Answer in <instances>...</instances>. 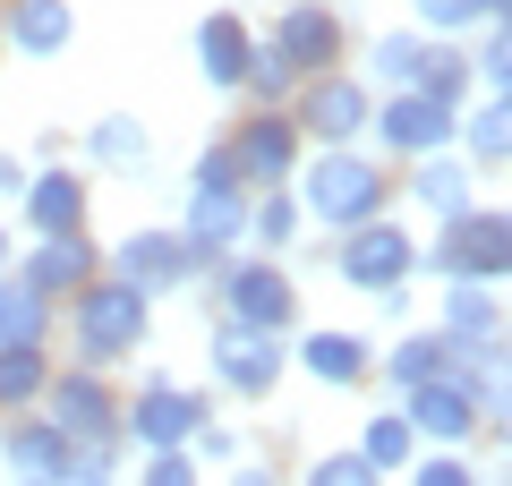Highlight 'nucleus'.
Masks as SVG:
<instances>
[{
	"instance_id": "a878e982",
	"label": "nucleus",
	"mask_w": 512,
	"mask_h": 486,
	"mask_svg": "<svg viewBox=\"0 0 512 486\" xmlns=\"http://www.w3.org/2000/svg\"><path fill=\"white\" fill-rule=\"evenodd\" d=\"M299 239H308L299 197H291V188H256V197H248V248L256 256H291Z\"/></svg>"
},
{
	"instance_id": "9d476101",
	"label": "nucleus",
	"mask_w": 512,
	"mask_h": 486,
	"mask_svg": "<svg viewBox=\"0 0 512 486\" xmlns=\"http://www.w3.org/2000/svg\"><path fill=\"white\" fill-rule=\"evenodd\" d=\"M402 418H410V435L419 444H453V452H470L478 444V427H487V410H478V384L461 376H427V384H410L402 393Z\"/></svg>"
},
{
	"instance_id": "72a5a7b5",
	"label": "nucleus",
	"mask_w": 512,
	"mask_h": 486,
	"mask_svg": "<svg viewBox=\"0 0 512 486\" xmlns=\"http://www.w3.org/2000/svg\"><path fill=\"white\" fill-rule=\"evenodd\" d=\"M239 94H248L256 111H282V103L299 94V69H291L282 52H265V43H256V60H248V77H239Z\"/></svg>"
},
{
	"instance_id": "f3484780",
	"label": "nucleus",
	"mask_w": 512,
	"mask_h": 486,
	"mask_svg": "<svg viewBox=\"0 0 512 486\" xmlns=\"http://www.w3.org/2000/svg\"><path fill=\"white\" fill-rule=\"evenodd\" d=\"M60 461H69V435L52 427L43 410H9L0 418V478H18V486H52Z\"/></svg>"
},
{
	"instance_id": "2f4dec72",
	"label": "nucleus",
	"mask_w": 512,
	"mask_h": 486,
	"mask_svg": "<svg viewBox=\"0 0 512 486\" xmlns=\"http://www.w3.org/2000/svg\"><path fill=\"white\" fill-rule=\"evenodd\" d=\"M419 94H436L444 111H461L478 94V77H470V52H461V43H436L427 35V60H419Z\"/></svg>"
},
{
	"instance_id": "6e6552de",
	"label": "nucleus",
	"mask_w": 512,
	"mask_h": 486,
	"mask_svg": "<svg viewBox=\"0 0 512 486\" xmlns=\"http://www.w3.org/2000/svg\"><path fill=\"white\" fill-rule=\"evenodd\" d=\"M205 418H214V393H188V384H171V376H146L137 393L120 401V444L171 452V444H188Z\"/></svg>"
},
{
	"instance_id": "423d86ee",
	"label": "nucleus",
	"mask_w": 512,
	"mask_h": 486,
	"mask_svg": "<svg viewBox=\"0 0 512 486\" xmlns=\"http://www.w3.org/2000/svg\"><path fill=\"white\" fill-rule=\"evenodd\" d=\"M333 282L350 290H393V282H419V239H410V222L376 214V222H350V231H333Z\"/></svg>"
},
{
	"instance_id": "f704fd0d",
	"label": "nucleus",
	"mask_w": 512,
	"mask_h": 486,
	"mask_svg": "<svg viewBox=\"0 0 512 486\" xmlns=\"http://www.w3.org/2000/svg\"><path fill=\"white\" fill-rule=\"evenodd\" d=\"M410 26L436 35V43H461V35L487 26V9H478V0H410Z\"/></svg>"
},
{
	"instance_id": "0eeeda50",
	"label": "nucleus",
	"mask_w": 512,
	"mask_h": 486,
	"mask_svg": "<svg viewBox=\"0 0 512 486\" xmlns=\"http://www.w3.org/2000/svg\"><path fill=\"white\" fill-rule=\"evenodd\" d=\"M282 111H291L299 145H359L367 137V111H376V86L350 77V69H316V77H299V94Z\"/></svg>"
},
{
	"instance_id": "9b49d317",
	"label": "nucleus",
	"mask_w": 512,
	"mask_h": 486,
	"mask_svg": "<svg viewBox=\"0 0 512 486\" xmlns=\"http://www.w3.org/2000/svg\"><path fill=\"white\" fill-rule=\"evenodd\" d=\"M103 273H120V282H137L146 299H163V290H188L205 265H197V248H188L171 222H137V231L111 248V265H103Z\"/></svg>"
},
{
	"instance_id": "1a4fd4ad",
	"label": "nucleus",
	"mask_w": 512,
	"mask_h": 486,
	"mask_svg": "<svg viewBox=\"0 0 512 486\" xmlns=\"http://www.w3.org/2000/svg\"><path fill=\"white\" fill-rule=\"evenodd\" d=\"M453 120L461 111H444L436 94L393 86V94H376V111H367V137H376V154L419 162V154H444V145H453Z\"/></svg>"
},
{
	"instance_id": "4468645a",
	"label": "nucleus",
	"mask_w": 512,
	"mask_h": 486,
	"mask_svg": "<svg viewBox=\"0 0 512 486\" xmlns=\"http://www.w3.org/2000/svg\"><path fill=\"white\" fill-rule=\"evenodd\" d=\"M231 154H239V180L248 188H291V171H299V128H291V111H248V120L231 128Z\"/></svg>"
},
{
	"instance_id": "412c9836",
	"label": "nucleus",
	"mask_w": 512,
	"mask_h": 486,
	"mask_svg": "<svg viewBox=\"0 0 512 486\" xmlns=\"http://www.w3.org/2000/svg\"><path fill=\"white\" fill-rule=\"evenodd\" d=\"M436 333L453 350H504V290H495V282H444Z\"/></svg>"
},
{
	"instance_id": "b1692460",
	"label": "nucleus",
	"mask_w": 512,
	"mask_h": 486,
	"mask_svg": "<svg viewBox=\"0 0 512 486\" xmlns=\"http://www.w3.org/2000/svg\"><path fill=\"white\" fill-rule=\"evenodd\" d=\"M410 205H427L436 222L470 214V205H478V171L453 154V145H444V154H419V162H410Z\"/></svg>"
},
{
	"instance_id": "6ab92c4d",
	"label": "nucleus",
	"mask_w": 512,
	"mask_h": 486,
	"mask_svg": "<svg viewBox=\"0 0 512 486\" xmlns=\"http://www.w3.org/2000/svg\"><path fill=\"white\" fill-rule=\"evenodd\" d=\"M69 43H77V9L69 0H0V52L60 60Z\"/></svg>"
},
{
	"instance_id": "20e7f679",
	"label": "nucleus",
	"mask_w": 512,
	"mask_h": 486,
	"mask_svg": "<svg viewBox=\"0 0 512 486\" xmlns=\"http://www.w3.org/2000/svg\"><path fill=\"white\" fill-rule=\"evenodd\" d=\"M205 282H214V316H239L256 333H291L299 324L291 256H222V265H205Z\"/></svg>"
},
{
	"instance_id": "39448f33",
	"label": "nucleus",
	"mask_w": 512,
	"mask_h": 486,
	"mask_svg": "<svg viewBox=\"0 0 512 486\" xmlns=\"http://www.w3.org/2000/svg\"><path fill=\"white\" fill-rule=\"evenodd\" d=\"M205 367H214L222 393L274 401V384L291 376V333H256V324H239V316H214V333H205Z\"/></svg>"
},
{
	"instance_id": "79ce46f5",
	"label": "nucleus",
	"mask_w": 512,
	"mask_h": 486,
	"mask_svg": "<svg viewBox=\"0 0 512 486\" xmlns=\"http://www.w3.org/2000/svg\"><path fill=\"white\" fill-rule=\"evenodd\" d=\"M26 180H35V162H26V154H0V205H18Z\"/></svg>"
},
{
	"instance_id": "f257e3e1",
	"label": "nucleus",
	"mask_w": 512,
	"mask_h": 486,
	"mask_svg": "<svg viewBox=\"0 0 512 486\" xmlns=\"http://www.w3.org/2000/svg\"><path fill=\"white\" fill-rule=\"evenodd\" d=\"M291 197L316 231H350V222H376L393 205V180L367 145H308L291 171Z\"/></svg>"
},
{
	"instance_id": "4c0bfd02",
	"label": "nucleus",
	"mask_w": 512,
	"mask_h": 486,
	"mask_svg": "<svg viewBox=\"0 0 512 486\" xmlns=\"http://www.w3.org/2000/svg\"><path fill=\"white\" fill-rule=\"evenodd\" d=\"M402 486H478V469H470V452H453V444H436V452H410V469H402Z\"/></svg>"
},
{
	"instance_id": "a18cd8bd",
	"label": "nucleus",
	"mask_w": 512,
	"mask_h": 486,
	"mask_svg": "<svg viewBox=\"0 0 512 486\" xmlns=\"http://www.w3.org/2000/svg\"><path fill=\"white\" fill-rule=\"evenodd\" d=\"M0 486H18V478H0Z\"/></svg>"
},
{
	"instance_id": "a19ab883",
	"label": "nucleus",
	"mask_w": 512,
	"mask_h": 486,
	"mask_svg": "<svg viewBox=\"0 0 512 486\" xmlns=\"http://www.w3.org/2000/svg\"><path fill=\"white\" fill-rule=\"evenodd\" d=\"M188 452H197V461H214V469H231V461H239V435H231V427H214V418H205V427L188 435Z\"/></svg>"
},
{
	"instance_id": "c85d7f7f",
	"label": "nucleus",
	"mask_w": 512,
	"mask_h": 486,
	"mask_svg": "<svg viewBox=\"0 0 512 486\" xmlns=\"http://www.w3.org/2000/svg\"><path fill=\"white\" fill-rule=\"evenodd\" d=\"M52 324H60V307L43 290H26L18 273H0V350L9 342H52Z\"/></svg>"
},
{
	"instance_id": "4be33fe9",
	"label": "nucleus",
	"mask_w": 512,
	"mask_h": 486,
	"mask_svg": "<svg viewBox=\"0 0 512 486\" xmlns=\"http://www.w3.org/2000/svg\"><path fill=\"white\" fill-rule=\"evenodd\" d=\"M291 359L308 367L316 384H342V393L376 376V342H367V333H350V324H316V333H299Z\"/></svg>"
},
{
	"instance_id": "c9c22d12",
	"label": "nucleus",
	"mask_w": 512,
	"mask_h": 486,
	"mask_svg": "<svg viewBox=\"0 0 512 486\" xmlns=\"http://www.w3.org/2000/svg\"><path fill=\"white\" fill-rule=\"evenodd\" d=\"M470 77H478V86H487V94H512V18H487V26H478Z\"/></svg>"
},
{
	"instance_id": "7c9ffc66",
	"label": "nucleus",
	"mask_w": 512,
	"mask_h": 486,
	"mask_svg": "<svg viewBox=\"0 0 512 486\" xmlns=\"http://www.w3.org/2000/svg\"><path fill=\"white\" fill-rule=\"evenodd\" d=\"M350 452H359L376 478H402L410 452H419V435H410V418H402V410H376V418L359 427V444H350Z\"/></svg>"
},
{
	"instance_id": "c756f323",
	"label": "nucleus",
	"mask_w": 512,
	"mask_h": 486,
	"mask_svg": "<svg viewBox=\"0 0 512 486\" xmlns=\"http://www.w3.org/2000/svg\"><path fill=\"white\" fill-rule=\"evenodd\" d=\"M419 60H427V35L419 26H384L376 43H367V86H419Z\"/></svg>"
},
{
	"instance_id": "aec40b11",
	"label": "nucleus",
	"mask_w": 512,
	"mask_h": 486,
	"mask_svg": "<svg viewBox=\"0 0 512 486\" xmlns=\"http://www.w3.org/2000/svg\"><path fill=\"white\" fill-rule=\"evenodd\" d=\"M86 171H69V162H35V180H26V197H18V214H26V231L35 239H52V231H86Z\"/></svg>"
},
{
	"instance_id": "ddd939ff",
	"label": "nucleus",
	"mask_w": 512,
	"mask_h": 486,
	"mask_svg": "<svg viewBox=\"0 0 512 486\" xmlns=\"http://www.w3.org/2000/svg\"><path fill=\"white\" fill-rule=\"evenodd\" d=\"M342 9L333 0H291V9H274V35H256L265 52H282L299 77H316V69H342Z\"/></svg>"
},
{
	"instance_id": "7ed1b4c3",
	"label": "nucleus",
	"mask_w": 512,
	"mask_h": 486,
	"mask_svg": "<svg viewBox=\"0 0 512 486\" xmlns=\"http://www.w3.org/2000/svg\"><path fill=\"white\" fill-rule=\"evenodd\" d=\"M419 273L427 282H495L512 273V214L504 205H470V214L436 222V239H419Z\"/></svg>"
},
{
	"instance_id": "58836bf2",
	"label": "nucleus",
	"mask_w": 512,
	"mask_h": 486,
	"mask_svg": "<svg viewBox=\"0 0 512 486\" xmlns=\"http://www.w3.org/2000/svg\"><path fill=\"white\" fill-rule=\"evenodd\" d=\"M188 188H239V197H256V188L239 180V154H231V137L197 145V162H188Z\"/></svg>"
},
{
	"instance_id": "a211bd4d",
	"label": "nucleus",
	"mask_w": 512,
	"mask_h": 486,
	"mask_svg": "<svg viewBox=\"0 0 512 486\" xmlns=\"http://www.w3.org/2000/svg\"><path fill=\"white\" fill-rule=\"evenodd\" d=\"M188 52H197V77L214 94H239V77H248V60H256V26L239 18V9H205L197 35H188Z\"/></svg>"
},
{
	"instance_id": "473e14b6",
	"label": "nucleus",
	"mask_w": 512,
	"mask_h": 486,
	"mask_svg": "<svg viewBox=\"0 0 512 486\" xmlns=\"http://www.w3.org/2000/svg\"><path fill=\"white\" fill-rule=\"evenodd\" d=\"M120 452H128L120 435H77L52 486H120Z\"/></svg>"
},
{
	"instance_id": "ea45409f",
	"label": "nucleus",
	"mask_w": 512,
	"mask_h": 486,
	"mask_svg": "<svg viewBox=\"0 0 512 486\" xmlns=\"http://www.w3.org/2000/svg\"><path fill=\"white\" fill-rule=\"evenodd\" d=\"M299 486H384V478L359 461V452H316V461L299 469Z\"/></svg>"
},
{
	"instance_id": "5701e85b",
	"label": "nucleus",
	"mask_w": 512,
	"mask_h": 486,
	"mask_svg": "<svg viewBox=\"0 0 512 486\" xmlns=\"http://www.w3.org/2000/svg\"><path fill=\"white\" fill-rule=\"evenodd\" d=\"M453 154L470 171H504L512 162V94H470L453 120Z\"/></svg>"
},
{
	"instance_id": "2eb2a0df",
	"label": "nucleus",
	"mask_w": 512,
	"mask_h": 486,
	"mask_svg": "<svg viewBox=\"0 0 512 486\" xmlns=\"http://www.w3.org/2000/svg\"><path fill=\"white\" fill-rule=\"evenodd\" d=\"M171 231L197 248V265H222V256L248 248V197H239V188H188V205H180Z\"/></svg>"
},
{
	"instance_id": "e433bc0d",
	"label": "nucleus",
	"mask_w": 512,
	"mask_h": 486,
	"mask_svg": "<svg viewBox=\"0 0 512 486\" xmlns=\"http://www.w3.org/2000/svg\"><path fill=\"white\" fill-rule=\"evenodd\" d=\"M128 486H205V461L188 444H171V452H137V478Z\"/></svg>"
},
{
	"instance_id": "bb28decb",
	"label": "nucleus",
	"mask_w": 512,
	"mask_h": 486,
	"mask_svg": "<svg viewBox=\"0 0 512 486\" xmlns=\"http://www.w3.org/2000/svg\"><path fill=\"white\" fill-rule=\"evenodd\" d=\"M376 367H384V384H393V393H410V384H427V376H453V342L427 324V333H402Z\"/></svg>"
},
{
	"instance_id": "c03bdc74",
	"label": "nucleus",
	"mask_w": 512,
	"mask_h": 486,
	"mask_svg": "<svg viewBox=\"0 0 512 486\" xmlns=\"http://www.w3.org/2000/svg\"><path fill=\"white\" fill-rule=\"evenodd\" d=\"M9 265H18V239H9V222H0V273H9Z\"/></svg>"
},
{
	"instance_id": "f8f14e48",
	"label": "nucleus",
	"mask_w": 512,
	"mask_h": 486,
	"mask_svg": "<svg viewBox=\"0 0 512 486\" xmlns=\"http://www.w3.org/2000/svg\"><path fill=\"white\" fill-rule=\"evenodd\" d=\"M35 410L52 418L69 444H77V435H120V393L103 384V367H77V359H69V367H52V384H43Z\"/></svg>"
},
{
	"instance_id": "393cba45",
	"label": "nucleus",
	"mask_w": 512,
	"mask_h": 486,
	"mask_svg": "<svg viewBox=\"0 0 512 486\" xmlns=\"http://www.w3.org/2000/svg\"><path fill=\"white\" fill-rule=\"evenodd\" d=\"M86 162L94 171H120V180H137L154 162V128L137 120V111H103V120L86 128Z\"/></svg>"
},
{
	"instance_id": "37998d69",
	"label": "nucleus",
	"mask_w": 512,
	"mask_h": 486,
	"mask_svg": "<svg viewBox=\"0 0 512 486\" xmlns=\"http://www.w3.org/2000/svg\"><path fill=\"white\" fill-rule=\"evenodd\" d=\"M222 486H282V478L265 461H231V478H222Z\"/></svg>"
},
{
	"instance_id": "cd10ccee",
	"label": "nucleus",
	"mask_w": 512,
	"mask_h": 486,
	"mask_svg": "<svg viewBox=\"0 0 512 486\" xmlns=\"http://www.w3.org/2000/svg\"><path fill=\"white\" fill-rule=\"evenodd\" d=\"M43 384H52V342H9V350H0V418L35 410Z\"/></svg>"
},
{
	"instance_id": "dca6fc26",
	"label": "nucleus",
	"mask_w": 512,
	"mask_h": 486,
	"mask_svg": "<svg viewBox=\"0 0 512 486\" xmlns=\"http://www.w3.org/2000/svg\"><path fill=\"white\" fill-rule=\"evenodd\" d=\"M9 273H18L26 290H43V299L60 307V299L77 290V282H94V273H103V248H94L86 231H52V239H35V248H26V256H18Z\"/></svg>"
},
{
	"instance_id": "f03ea898",
	"label": "nucleus",
	"mask_w": 512,
	"mask_h": 486,
	"mask_svg": "<svg viewBox=\"0 0 512 486\" xmlns=\"http://www.w3.org/2000/svg\"><path fill=\"white\" fill-rule=\"evenodd\" d=\"M60 307H69V359L77 367H120L154 342V299L137 282H120V273L77 282Z\"/></svg>"
}]
</instances>
